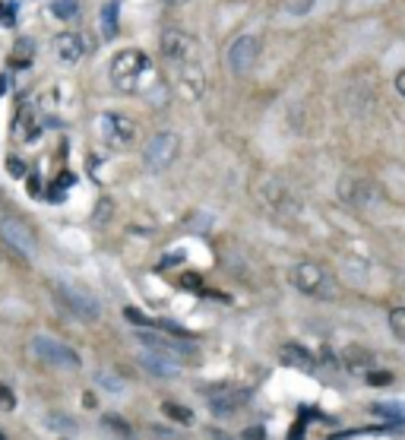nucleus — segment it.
<instances>
[{
	"label": "nucleus",
	"instance_id": "1",
	"mask_svg": "<svg viewBox=\"0 0 405 440\" xmlns=\"http://www.w3.org/2000/svg\"><path fill=\"white\" fill-rule=\"evenodd\" d=\"M111 83L130 96H152V89L158 86V73L139 48H124L111 61Z\"/></svg>",
	"mask_w": 405,
	"mask_h": 440
},
{
	"label": "nucleus",
	"instance_id": "2",
	"mask_svg": "<svg viewBox=\"0 0 405 440\" xmlns=\"http://www.w3.org/2000/svg\"><path fill=\"white\" fill-rule=\"evenodd\" d=\"M289 279H291V285H295L301 295L316 298V301H336V298H339L336 275H333L326 266L314 263V260L295 263V266H291V273H289Z\"/></svg>",
	"mask_w": 405,
	"mask_h": 440
},
{
	"label": "nucleus",
	"instance_id": "3",
	"mask_svg": "<svg viewBox=\"0 0 405 440\" xmlns=\"http://www.w3.org/2000/svg\"><path fill=\"white\" fill-rule=\"evenodd\" d=\"M95 133L108 149L114 152H127L139 143V124L133 117L121 114V111H105L95 121Z\"/></svg>",
	"mask_w": 405,
	"mask_h": 440
},
{
	"label": "nucleus",
	"instance_id": "4",
	"mask_svg": "<svg viewBox=\"0 0 405 440\" xmlns=\"http://www.w3.org/2000/svg\"><path fill=\"white\" fill-rule=\"evenodd\" d=\"M181 155V139L171 130H158L143 143V168L152 174L168 172Z\"/></svg>",
	"mask_w": 405,
	"mask_h": 440
},
{
	"label": "nucleus",
	"instance_id": "5",
	"mask_svg": "<svg viewBox=\"0 0 405 440\" xmlns=\"http://www.w3.org/2000/svg\"><path fill=\"white\" fill-rule=\"evenodd\" d=\"M162 57H165L178 73H187V70L199 67L197 42H193L184 29H165V32H162Z\"/></svg>",
	"mask_w": 405,
	"mask_h": 440
},
{
	"label": "nucleus",
	"instance_id": "6",
	"mask_svg": "<svg viewBox=\"0 0 405 440\" xmlns=\"http://www.w3.org/2000/svg\"><path fill=\"white\" fill-rule=\"evenodd\" d=\"M260 51H263V42L257 32H240L231 45L225 48V70L231 76H247L250 70L257 67L260 61Z\"/></svg>",
	"mask_w": 405,
	"mask_h": 440
},
{
	"label": "nucleus",
	"instance_id": "7",
	"mask_svg": "<svg viewBox=\"0 0 405 440\" xmlns=\"http://www.w3.org/2000/svg\"><path fill=\"white\" fill-rule=\"evenodd\" d=\"M54 295H57V301L67 308V314H73L76 320H86V324H92V320H98V317H102V304H98V298L92 295V291H86L83 285L57 282L54 285Z\"/></svg>",
	"mask_w": 405,
	"mask_h": 440
},
{
	"label": "nucleus",
	"instance_id": "8",
	"mask_svg": "<svg viewBox=\"0 0 405 440\" xmlns=\"http://www.w3.org/2000/svg\"><path fill=\"white\" fill-rule=\"evenodd\" d=\"M32 351H35V358H38L42 365L61 367V371H76V367L83 365L79 351L70 349V345L61 342V339H51V336H35L32 339Z\"/></svg>",
	"mask_w": 405,
	"mask_h": 440
},
{
	"label": "nucleus",
	"instance_id": "9",
	"mask_svg": "<svg viewBox=\"0 0 405 440\" xmlns=\"http://www.w3.org/2000/svg\"><path fill=\"white\" fill-rule=\"evenodd\" d=\"M203 399H206V406L213 409V415L228 418V415H234L238 409H244L250 402V390L247 386L219 384V386H206V390H203Z\"/></svg>",
	"mask_w": 405,
	"mask_h": 440
},
{
	"label": "nucleus",
	"instance_id": "10",
	"mask_svg": "<svg viewBox=\"0 0 405 440\" xmlns=\"http://www.w3.org/2000/svg\"><path fill=\"white\" fill-rule=\"evenodd\" d=\"M0 238L10 244V248L16 250V254L29 257L32 260L35 254H38V241H35V232L26 225L22 219H16V215H3L0 219Z\"/></svg>",
	"mask_w": 405,
	"mask_h": 440
},
{
	"label": "nucleus",
	"instance_id": "11",
	"mask_svg": "<svg viewBox=\"0 0 405 440\" xmlns=\"http://www.w3.org/2000/svg\"><path fill=\"white\" fill-rule=\"evenodd\" d=\"M45 133V117L35 105H20L13 117V137L20 143H38Z\"/></svg>",
	"mask_w": 405,
	"mask_h": 440
},
{
	"label": "nucleus",
	"instance_id": "12",
	"mask_svg": "<svg viewBox=\"0 0 405 440\" xmlns=\"http://www.w3.org/2000/svg\"><path fill=\"white\" fill-rule=\"evenodd\" d=\"M139 342L146 345L149 351H162V355H171V358H193L197 355V349H193V342H187V339H174V336H162V333H139Z\"/></svg>",
	"mask_w": 405,
	"mask_h": 440
},
{
	"label": "nucleus",
	"instance_id": "13",
	"mask_svg": "<svg viewBox=\"0 0 405 440\" xmlns=\"http://www.w3.org/2000/svg\"><path fill=\"white\" fill-rule=\"evenodd\" d=\"M260 199L266 203L269 209H273L275 215H295L298 209V199L291 197V190L285 184H275V181H266V184L260 187Z\"/></svg>",
	"mask_w": 405,
	"mask_h": 440
},
{
	"label": "nucleus",
	"instance_id": "14",
	"mask_svg": "<svg viewBox=\"0 0 405 440\" xmlns=\"http://www.w3.org/2000/svg\"><path fill=\"white\" fill-rule=\"evenodd\" d=\"M54 54H57V61H63L67 67H76V63L89 54L86 35H79V32H61L54 38Z\"/></svg>",
	"mask_w": 405,
	"mask_h": 440
},
{
	"label": "nucleus",
	"instance_id": "15",
	"mask_svg": "<svg viewBox=\"0 0 405 440\" xmlns=\"http://www.w3.org/2000/svg\"><path fill=\"white\" fill-rule=\"evenodd\" d=\"M139 365H143L146 374H152V377H162V380H171V377H178V374H181L178 358L162 355V351H149V349L139 355Z\"/></svg>",
	"mask_w": 405,
	"mask_h": 440
},
{
	"label": "nucleus",
	"instance_id": "16",
	"mask_svg": "<svg viewBox=\"0 0 405 440\" xmlns=\"http://www.w3.org/2000/svg\"><path fill=\"white\" fill-rule=\"evenodd\" d=\"M339 197L349 203V206H367L377 199V187L371 181H355V178H345L339 181Z\"/></svg>",
	"mask_w": 405,
	"mask_h": 440
},
{
	"label": "nucleus",
	"instance_id": "17",
	"mask_svg": "<svg viewBox=\"0 0 405 440\" xmlns=\"http://www.w3.org/2000/svg\"><path fill=\"white\" fill-rule=\"evenodd\" d=\"M279 358H282V365H289V367H295V371H314V355H310L304 345H295V342H289V345H282L279 349Z\"/></svg>",
	"mask_w": 405,
	"mask_h": 440
},
{
	"label": "nucleus",
	"instance_id": "18",
	"mask_svg": "<svg viewBox=\"0 0 405 440\" xmlns=\"http://www.w3.org/2000/svg\"><path fill=\"white\" fill-rule=\"evenodd\" d=\"M342 365L349 367V371H367V374H371L374 351L361 349V345H345V349H342Z\"/></svg>",
	"mask_w": 405,
	"mask_h": 440
},
{
	"label": "nucleus",
	"instance_id": "19",
	"mask_svg": "<svg viewBox=\"0 0 405 440\" xmlns=\"http://www.w3.org/2000/svg\"><path fill=\"white\" fill-rule=\"evenodd\" d=\"M51 16L61 22H76L79 16H83V7H79V0H51L48 3Z\"/></svg>",
	"mask_w": 405,
	"mask_h": 440
},
{
	"label": "nucleus",
	"instance_id": "20",
	"mask_svg": "<svg viewBox=\"0 0 405 440\" xmlns=\"http://www.w3.org/2000/svg\"><path fill=\"white\" fill-rule=\"evenodd\" d=\"M98 26H102V35L105 38H117V0H111V3H105L102 7V16H98Z\"/></svg>",
	"mask_w": 405,
	"mask_h": 440
},
{
	"label": "nucleus",
	"instance_id": "21",
	"mask_svg": "<svg viewBox=\"0 0 405 440\" xmlns=\"http://www.w3.org/2000/svg\"><path fill=\"white\" fill-rule=\"evenodd\" d=\"M371 412L380 415V418H386V421H405V406H402V402H374Z\"/></svg>",
	"mask_w": 405,
	"mask_h": 440
},
{
	"label": "nucleus",
	"instance_id": "22",
	"mask_svg": "<svg viewBox=\"0 0 405 440\" xmlns=\"http://www.w3.org/2000/svg\"><path fill=\"white\" fill-rule=\"evenodd\" d=\"M95 384L102 386L105 393H114V396L117 393H124V380L117 377L114 371H95Z\"/></svg>",
	"mask_w": 405,
	"mask_h": 440
},
{
	"label": "nucleus",
	"instance_id": "23",
	"mask_svg": "<svg viewBox=\"0 0 405 440\" xmlns=\"http://www.w3.org/2000/svg\"><path fill=\"white\" fill-rule=\"evenodd\" d=\"M162 412H165L171 421H178V425H193V412L187 406H178V402H162Z\"/></svg>",
	"mask_w": 405,
	"mask_h": 440
},
{
	"label": "nucleus",
	"instance_id": "24",
	"mask_svg": "<svg viewBox=\"0 0 405 440\" xmlns=\"http://www.w3.org/2000/svg\"><path fill=\"white\" fill-rule=\"evenodd\" d=\"M390 330H392V336L405 342V308H392L390 310Z\"/></svg>",
	"mask_w": 405,
	"mask_h": 440
},
{
	"label": "nucleus",
	"instance_id": "25",
	"mask_svg": "<svg viewBox=\"0 0 405 440\" xmlns=\"http://www.w3.org/2000/svg\"><path fill=\"white\" fill-rule=\"evenodd\" d=\"M48 427H54V431H76V421L73 418H67L63 412H54V415H48V421H45Z\"/></svg>",
	"mask_w": 405,
	"mask_h": 440
},
{
	"label": "nucleus",
	"instance_id": "26",
	"mask_svg": "<svg viewBox=\"0 0 405 440\" xmlns=\"http://www.w3.org/2000/svg\"><path fill=\"white\" fill-rule=\"evenodd\" d=\"M314 3H316V0H285V13L304 16V13H310V10H314Z\"/></svg>",
	"mask_w": 405,
	"mask_h": 440
},
{
	"label": "nucleus",
	"instance_id": "27",
	"mask_svg": "<svg viewBox=\"0 0 405 440\" xmlns=\"http://www.w3.org/2000/svg\"><path fill=\"white\" fill-rule=\"evenodd\" d=\"M29 57H32V42H20L13 51V63L16 67H29V63H32Z\"/></svg>",
	"mask_w": 405,
	"mask_h": 440
},
{
	"label": "nucleus",
	"instance_id": "28",
	"mask_svg": "<svg viewBox=\"0 0 405 440\" xmlns=\"http://www.w3.org/2000/svg\"><path fill=\"white\" fill-rule=\"evenodd\" d=\"M124 320H130L137 326H152V317H143L139 308H124Z\"/></svg>",
	"mask_w": 405,
	"mask_h": 440
},
{
	"label": "nucleus",
	"instance_id": "29",
	"mask_svg": "<svg viewBox=\"0 0 405 440\" xmlns=\"http://www.w3.org/2000/svg\"><path fill=\"white\" fill-rule=\"evenodd\" d=\"M13 406H16V399H13V393H10V386L0 384V409H7V412H10Z\"/></svg>",
	"mask_w": 405,
	"mask_h": 440
},
{
	"label": "nucleus",
	"instance_id": "30",
	"mask_svg": "<svg viewBox=\"0 0 405 440\" xmlns=\"http://www.w3.org/2000/svg\"><path fill=\"white\" fill-rule=\"evenodd\" d=\"M181 285H187L190 291H203V282H199V275H193V273H184V275H181Z\"/></svg>",
	"mask_w": 405,
	"mask_h": 440
},
{
	"label": "nucleus",
	"instance_id": "31",
	"mask_svg": "<svg viewBox=\"0 0 405 440\" xmlns=\"http://www.w3.org/2000/svg\"><path fill=\"white\" fill-rule=\"evenodd\" d=\"M111 219V199H102L95 206V222H108Z\"/></svg>",
	"mask_w": 405,
	"mask_h": 440
},
{
	"label": "nucleus",
	"instance_id": "32",
	"mask_svg": "<svg viewBox=\"0 0 405 440\" xmlns=\"http://www.w3.org/2000/svg\"><path fill=\"white\" fill-rule=\"evenodd\" d=\"M10 162V174H16V178H22V174H26V168L20 165V158H7Z\"/></svg>",
	"mask_w": 405,
	"mask_h": 440
},
{
	"label": "nucleus",
	"instance_id": "33",
	"mask_svg": "<svg viewBox=\"0 0 405 440\" xmlns=\"http://www.w3.org/2000/svg\"><path fill=\"white\" fill-rule=\"evenodd\" d=\"M244 440H263V427H247V431H244Z\"/></svg>",
	"mask_w": 405,
	"mask_h": 440
},
{
	"label": "nucleus",
	"instance_id": "34",
	"mask_svg": "<svg viewBox=\"0 0 405 440\" xmlns=\"http://www.w3.org/2000/svg\"><path fill=\"white\" fill-rule=\"evenodd\" d=\"M396 92L405 98V70H399V73H396Z\"/></svg>",
	"mask_w": 405,
	"mask_h": 440
},
{
	"label": "nucleus",
	"instance_id": "35",
	"mask_svg": "<svg viewBox=\"0 0 405 440\" xmlns=\"http://www.w3.org/2000/svg\"><path fill=\"white\" fill-rule=\"evenodd\" d=\"M367 380H371V384H390V374H367Z\"/></svg>",
	"mask_w": 405,
	"mask_h": 440
},
{
	"label": "nucleus",
	"instance_id": "36",
	"mask_svg": "<svg viewBox=\"0 0 405 440\" xmlns=\"http://www.w3.org/2000/svg\"><path fill=\"white\" fill-rule=\"evenodd\" d=\"M165 7H184V3H190V0H162Z\"/></svg>",
	"mask_w": 405,
	"mask_h": 440
},
{
	"label": "nucleus",
	"instance_id": "37",
	"mask_svg": "<svg viewBox=\"0 0 405 440\" xmlns=\"http://www.w3.org/2000/svg\"><path fill=\"white\" fill-rule=\"evenodd\" d=\"M3 92H7V79H3V76H0V96H3Z\"/></svg>",
	"mask_w": 405,
	"mask_h": 440
},
{
	"label": "nucleus",
	"instance_id": "38",
	"mask_svg": "<svg viewBox=\"0 0 405 440\" xmlns=\"http://www.w3.org/2000/svg\"><path fill=\"white\" fill-rule=\"evenodd\" d=\"M0 440H7V434H0Z\"/></svg>",
	"mask_w": 405,
	"mask_h": 440
}]
</instances>
